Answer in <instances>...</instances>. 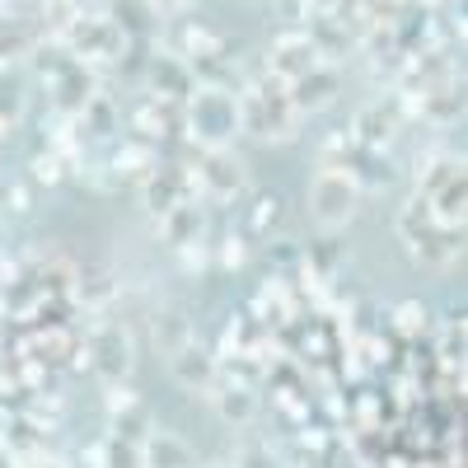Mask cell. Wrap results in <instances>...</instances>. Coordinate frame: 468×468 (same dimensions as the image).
I'll list each match as a JSON object with an SVG mask.
<instances>
[{
    "label": "cell",
    "instance_id": "cell-5",
    "mask_svg": "<svg viewBox=\"0 0 468 468\" xmlns=\"http://www.w3.org/2000/svg\"><path fill=\"white\" fill-rule=\"evenodd\" d=\"M216 408H220V417L225 421H253V412H258V399L249 394V388H225V394H216Z\"/></svg>",
    "mask_w": 468,
    "mask_h": 468
},
{
    "label": "cell",
    "instance_id": "cell-6",
    "mask_svg": "<svg viewBox=\"0 0 468 468\" xmlns=\"http://www.w3.org/2000/svg\"><path fill=\"white\" fill-rule=\"evenodd\" d=\"M234 468H282V459L277 454H271V445H244L239 450V459H234Z\"/></svg>",
    "mask_w": 468,
    "mask_h": 468
},
{
    "label": "cell",
    "instance_id": "cell-7",
    "mask_svg": "<svg viewBox=\"0 0 468 468\" xmlns=\"http://www.w3.org/2000/svg\"><path fill=\"white\" fill-rule=\"evenodd\" d=\"M211 468H234V463H211Z\"/></svg>",
    "mask_w": 468,
    "mask_h": 468
},
{
    "label": "cell",
    "instance_id": "cell-4",
    "mask_svg": "<svg viewBox=\"0 0 468 468\" xmlns=\"http://www.w3.org/2000/svg\"><path fill=\"white\" fill-rule=\"evenodd\" d=\"M99 370H103L108 379H122V375L132 370V346H127V337H117L112 328H108L103 342H99Z\"/></svg>",
    "mask_w": 468,
    "mask_h": 468
},
{
    "label": "cell",
    "instance_id": "cell-1",
    "mask_svg": "<svg viewBox=\"0 0 468 468\" xmlns=\"http://www.w3.org/2000/svg\"><path fill=\"white\" fill-rule=\"evenodd\" d=\"M361 192L346 174H319L314 187H309V216H314L324 229H342L351 216H356Z\"/></svg>",
    "mask_w": 468,
    "mask_h": 468
},
{
    "label": "cell",
    "instance_id": "cell-3",
    "mask_svg": "<svg viewBox=\"0 0 468 468\" xmlns=\"http://www.w3.org/2000/svg\"><path fill=\"white\" fill-rule=\"evenodd\" d=\"M169 370L187 388H211V379H216V366H211V356L197 342H183L178 351H169Z\"/></svg>",
    "mask_w": 468,
    "mask_h": 468
},
{
    "label": "cell",
    "instance_id": "cell-2",
    "mask_svg": "<svg viewBox=\"0 0 468 468\" xmlns=\"http://www.w3.org/2000/svg\"><path fill=\"white\" fill-rule=\"evenodd\" d=\"M141 468H197V454L174 431H150L141 441Z\"/></svg>",
    "mask_w": 468,
    "mask_h": 468
}]
</instances>
